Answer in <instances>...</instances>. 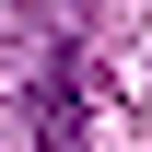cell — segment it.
Instances as JSON below:
<instances>
[{
    "label": "cell",
    "instance_id": "6da1fadb",
    "mask_svg": "<svg viewBox=\"0 0 152 152\" xmlns=\"http://www.w3.org/2000/svg\"><path fill=\"white\" fill-rule=\"evenodd\" d=\"M58 82H70L58 35H35V12H23V0H0V105H47Z\"/></svg>",
    "mask_w": 152,
    "mask_h": 152
},
{
    "label": "cell",
    "instance_id": "7a4b0ae2",
    "mask_svg": "<svg viewBox=\"0 0 152 152\" xmlns=\"http://www.w3.org/2000/svg\"><path fill=\"white\" fill-rule=\"evenodd\" d=\"M35 152H82V82H58L35 105Z\"/></svg>",
    "mask_w": 152,
    "mask_h": 152
}]
</instances>
